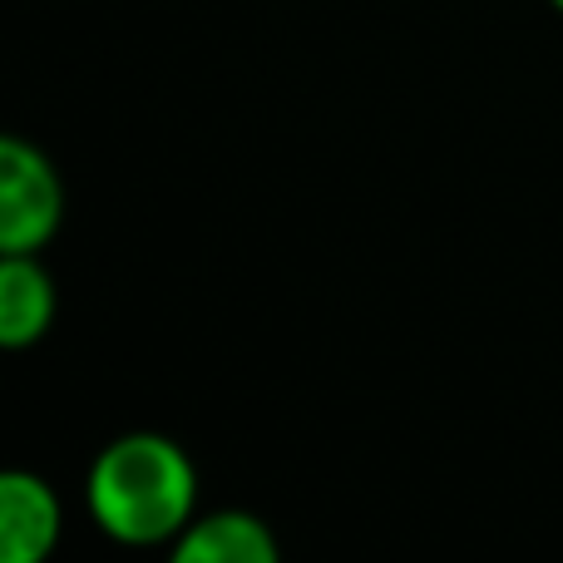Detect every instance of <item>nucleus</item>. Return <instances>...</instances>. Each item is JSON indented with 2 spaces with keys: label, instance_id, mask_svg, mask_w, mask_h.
<instances>
[{
  "label": "nucleus",
  "instance_id": "obj_1",
  "mask_svg": "<svg viewBox=\"0 0 563 563\" xmlns=\"http://www.w3.org/2000/svg\"><path fill=\"white\" fill-rule=\"evenodd\" d=\"M89 519L119 544H174L198 519V470L178 440L129 430L109 440L85 475Z\"/></svg>",
  "mask_w": 563,
  "mask_h": 563
},
{
  "label": "nucleus",
  "instance_id": "obj_2",
  "mask_svg": "<svg viewBox=\"0 0 563 563\" xmlns=\"http://www.w3.org/2000/svg\"><path fill=\"white\" fill-rule=\"evenodd\" d=\"M65 223V178L40 144L0 134V253H40Z\"/></svg>",
  "mask_w": 563,
  "mask_h": 563
},
{
  "label": "nucleus",
  "instance_id": "obj_3",
  "mask_svg": "<svg viewBox=\"0 0 563 563\" xmlns=\"http://www.w3.org/2000/svg\"><path fill=\"white\" fill-rule=\"evenodd\" d=\"M65 509L30 470H0V563H40L55 554Z\"/></svg>",
  "mask_w": 563,
  "mask_h": 563
},
{
  "label": "nucleus",
  "instance_id": "obj_4",
  "mask_svg": "<svg viewBox=\"0 0 563 563\" xmlns=\"http://www.w3.org/2000/svg\"><path fill=\"white\" fill-rule=\"evenodd\" d=\"M55 277L40 253H0V351H25L55 327Z\"/></svg>",
  "mask_w": 563,
  "mask_h": 563
},
{
  "label": "nucleus",
  "instance_id": "obj_5",
  "mask_svg": "<svg viewBox=\"0 0 563 563\" xmlns=\"http://www.w3.org/2000/svg\"><path fill=\"white\" fill-rule=\"evenodd\" d=\"M178 563H277V539L247 509L203 515L174 539Z\"/></svg>",
  "mask_w": 563,
  "mask_h": 563
},
{
  "label": "nucleus",
  "instance_id": "obj_6",
  "mask_svg": "<svg viewBox=\"0 0 563 563\" xmlns=\"http://www.w3.org/2000/svg\"><path fill=\"white\" fill-rule=\"evenodd\" d=\"M549 5H554V10H559V15H563V0H549Z\"/></svg>",
  "mask_w": 563,
  "mask_h": 563
}]
</instances>
